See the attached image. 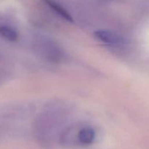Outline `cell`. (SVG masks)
Masks as SVG:
<instances>
[{"label":"cell","mask_w":149,"mask_h":149,"mask_svg":"<svg viewBox=\"0 0 149 149\" xmlns=\"http://www.w3.org/2000/svg\"><path fill=\"white\" fill-rule=\"evenodd\" d=\"M94 35L96 39L100 40V42L109 45H120L125 42V39L122 36L111 31H96L94 33Z\"/></svg>","instance_id":"cell-1"},{"label":"cell","mask_w":149,"mask_h":149,"mask_svg":"<svg viewBox=\"0 0 149 149\" xmlns=\"http://www.w3.org/2000/svg\"><path fill=\"white\" fill-rule=\"evenodd\" d=\"M95 139V132L90 127H83L78 133L79 142L82 145H90Z\"/></svg>","instance_id":"cell-2"},{"label":"cell","mask_w":149,"mask_h":149,"mask_svg":"<svg viewBox=\"0 0 149 149\" xmlns=\"http://www.w3.org/2000/svg\"><path fill=\"white\" fill-rule=\"evenodd\" d=\"M45 3L50 7L51 9L54 10L58 15H59L61 17L65 19V20L68 22H73L72 16L69 14L68 11L61 5L60 3H58L56 0H44Z\"/></svg>","instance_id":"cell-3"},{"label":"cell","mask_w":149,"mask_h":149,"mask_svg":"<svg viewBox=\"0 0 149 149\" xmlns=\"http://www.w3.org/2000/svg\"><path fill=\"white\" fill-rule=\"evenodd\" d=\"M0 35L7 40L11 41V42L16 41L18 37L17 31L13 28L7 26H0Z\"/></svg>","instance_id":"cell-4"}]
</instances>
